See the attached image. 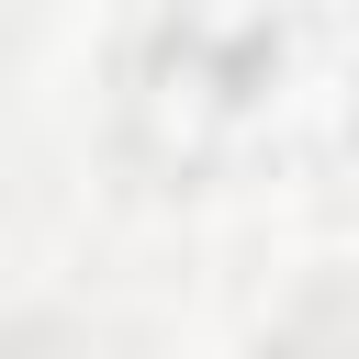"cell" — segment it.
<instances>
[{"label":"cell","instance_id":"cell-2","mask_svg":"<svg viewBox=\"0 0 359 359\" xmlns=\"http://www.w3.org/2000/svg\"><path fill=\"white\" fill-rule=\"evenodd\" d=\"M0 359H79V348H67V337H45V325H11V337H0Z\"/></svg>","mask_w":359,"mask_h":359},{"label":"cell","instance_id":"cell-1","mask_svg":"<svg viewBox=\"0 0 359 359\" xmlns=\"http://www.w3.org/2000/svg\"><path fill=\"white\" fill-rule=\"evenodd\" d=\"M258 359H359V292H314L280 337H258Z\"/></svg>","mask_w":359,"mask_h":359}]
</instances>
